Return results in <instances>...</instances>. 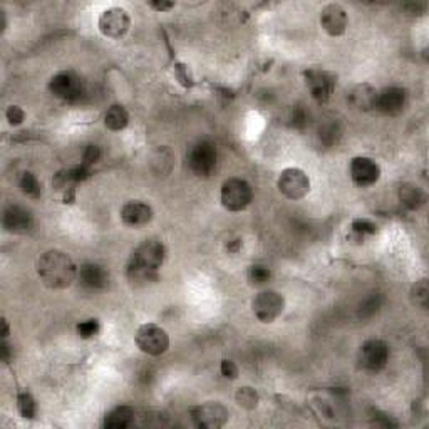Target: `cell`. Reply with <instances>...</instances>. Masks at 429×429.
<instances>
[{
    "instance_id": "9",
    "label": "cell",
    "mask_w": 429,
    "mask_h": 429,
    "mask_svg": "<svg viewBox=\"0 0 429 429\" xmlns=\"http://www.w3.org/2000/svg\"><path fill=\"white\" fill-rule=\"evenodd\" d=\"M191 418H193L195 424L198 428L204 429H218L223 428L228 423L230 412L223 406L222 403L216 401H208V403L200 404V406L193 408L191 411Z\"/></svg>"
},
{
    "instance_id": "3",
    "label": "cell",
    "mask_w": 429,
    "mask_h": 429,
    "mask_svg": "<svg viewBox=\"0 0 429 429\" xmlns=\"http://www.w3.org/2000/svg\"><path fill=\"white\" fill-rule=\"evenodd\" d=\"M220 200L228 211H243L254 200L250 183L242 178H230L222 184Z\"/></svg>"
},
{
    "instance_id": "27",
    "label": "cell",
    "mask_w": 429,
    "mask_h": 429,
    "mask_svg": "<svg viewBox=\"0 0 429 429\" xmlns=\"http://www.w3.org/2000/svg\"><path fill=\"white\" fill-rule=\"evenodd\" d=\"M17 411L26 419H32L37 414V404L29 392H19L17 394Z\"/></svg>"
},
{
    "instance_id": "28",
    "label": "cell",
    "mask_w": 429,
    "mask_h": 429,
    "mask_svg": "<svg viewBox=\"0 0 429 429\" xmlns=\"http://www.w3.org/2000/svg\"><path fill=\"white\" fill-rule=\"evenodd\" d=\"M351 231H352V235L356 236V238L364 240V236L374 235L376 231H378V227H376L374 223L371 222V220L358 218L351 223Z\"/></svg>"
},
{
    "instance_id": "16",
    "label": "cell",
    "mask_w": 429,
    "mask_h": 429,
    "mask_svg": "<svg viewBox=\"0 0 429 429\" xmlns=\"http://www.w3.org/2000/svg\"><path fill=\"white\" fill-rule=\"evenodd\" d=\"M408 94L403 87L391 86L378 92V101H376V110L386 116H396L403 113L406 106Z\"/></svg>"
},
{
    "instance_id": "1",
    "label": "cell",
    "mask_w": 429,
    "mask_h": 429,
    "mask_svg": "<svg viewBox=\"0 0 429 429\" xmlns=\"http://www.w3.org/2000/svg\"><path fill=\"white\" fill-rule=\"evenodd\" d=\"M166 248L158 240H146L131 255L126 267V275L134 286H146L158 279V270L161 268Z\"/></svg>"
},
{
    "instance_id": "31",
    "label": "cell",
    "mask_w": 429,
    "mask_h": 429,
    "mask_svg": "<svg viewBox=\"0 0 429 429\" xmlns=\"http://www.w3.org/2000/svg\"><path fill=\"white\" fill-rule=\"evenodd\" d=\"M380 306H383V297L378 295V294L369 297L366 302L360 306V315L369 317V315L376 314V312H378L380 308Z\"/></svg>"
},
{
    "instance_id": "10",
    "label": "cell",
    "mask_w": 429,
    "mask_h": 429,
    "mask_svg": "<svg viewBox=\"0 0 429 429\" xmlns=\"http://www.w3.org/2000/svg\"><path fill=\"white\" fill-rule=\"evenodd\" d=\"M389 362V347L384 340L371 339L366 340L359 349L360 367L369 372H379Z\"/></svg>"
},
{
    "instance_id": "38",
    "label": "cell",
    "mask_w": 429,
    "mask_h": 429,
    "mask_svg": "<svg viewBox=\"0 0 429 429\" xmlns=\"http://www.w3.org/2000/svg\"><path fill=\"white\" fill-rule=\"evenodd\" d=\"M240 247H242V240H231V242H228L227 250L231 252V254H235V252L240 250Z\"/></svg>"
},
{
    "instance_id": "20",
    "label": "cell",
    "mask_w": 429,
    "mask_h": 429,
    "mask_svg": "<svg viewBox=\"0 0 429 429\" xmlns=\"http://www.w3.org/2000/svg\"><path fill=\"white\" fill-rule=\"evenodd\" d=\"M134 423V409L131 406H116L104 416V428L126 429Z\"/></svg>"
},
{
    "instance_id": "4",
    "label": "cell",
    "mask_w": 429,
    "mask_h": 429,
    "mask_svg": "<svg viewBox=\"0 0 429 429\" xmlns=\"http://www.w3.org/2000/svg\"><path fill=\"white\" fill-rule=\"evenodd\" d=\"M136 346L148 356H161L170 347V335L161 326L156 324H143L136 331Z\"/></svg>"
},
{
    "instance_id": "35",
    "label": "cell",
    "mask_w": 429,
    "mask_h": 429,
    "mask_svg": "<svg viewBox=\"0 0 429 429\" xmlns=\"http://www.w3.org/2000/svg\"><path fill=\"white\" fill-rule=\"evenodd\" d=\"M292 124L295 128H304L307 124V111L304 106H295L294 113H292Z\"/></svg>"
},
{
    "instance_id": "12",
    "label": "cell",
    "mask_w": 429,
    "mask_h": 429,
    "mask_svg": "<svg viewBox=\"0 0 429 429\" xmlns=\"http://www.w3.org/2000/svg\"><path fill=\"white\" fill-rule=\"evenodd\" d=\"M352 182L360 188H369L380 178V166L369 156H356L349 166Z\"/></svg>"
},
{
    "instance_id": "5",
    "label": "cell",
    "mask_w": 429,
    "mask_h": 429,
    "mask_svg": "<svg viewBox=\"0 0 429 429\" xmlns=\"http://www.w3.org/2000/svg\"><path fill=\"white\" fill-rule=\"evenodd\" d=\"M49 89L55 98L67 103L81 101L82 96L86 94L84 81L72 71H62L59 72V74H55L54 78L51 79Z\"/></svg>"
},
{
    "instance_id": "32",
    "label": "cell",
    "mask_w": 429,
    "mask_h": 429,
    "mask_svg": "<svg viewBox=\"0 0 429 429\" xmlns=\"http://www.w3.org/2000/svg\"><path fill=\"white\" fill-rule=\"evenodd\" d=\"M6 118H7V121H9V124H12V126H19V124H22L24 119H26V113H24V110L21 106H15V104H12V106L7 107Z\"/></svg>"
},
{
    "instance_id": "13",
    "label": "cell",
    "mask_w": 429,
    "mask_h": 429,
    "mask_svg": "<svg viewBox=\"0 0 429 429\" xmlns=\"http://www.w3.org/2000/svg\"><path fill=\"white\" fill-rule=\"evenodd\" d=\"M320 26L331 37H340L346 34L349 26L347 12L339 3H329L320 10Z\"/></svg>"
},
{
    "instance_id": "18",
    "label": "cell",
    "mask_w": 429,
    "mask_h": 429,
    "mask_svg": "<svg viewBox=\"0 0 429 429\" xmlns=\"http://www.w3.org/2000/svg\"><path fill=\"white\" fill-rule=\"evenodd\" d=\"M153 208L143 202H128L121 208V220L128 227H144L153 220Z\"/></svg>"
},
{
    "instance_id": "17",
    "label": "cell",
    "mask_w": 429,
    "mask_h": 429,
    "mask_svg": "<svg viewBox=\"0 0 429 429\" xmlns=\"http://www.w3.org/2000/svg\"><path fill=\"white\" fill-rule=\"evenodd\" d=\"M3 228L10 234H27L30 230L32 225H34V218H32L30 211L26 210V208L19 207V204H12V207L6 208L3 211V218H2Z\"/></svg>"
},
{
    "instance_id": "22",
    "label": "cell",
    "mask_w": 429,
    "mask_h": 429,
    "mask_svg": "<svg viewBox=\"0 0 429 429\" xmlns=\"http://www.w3.org/2000/svg\"><path fill=\"white\" fill-rule=\"evenodd\" d=\"M130 124V113L126 111V107L114 104L104 114V126L111 131H123L126 130V126Z\"/></svg>"
},
{
    "instance_id": "25",
    "label": "cell",
    "mask_w": 429,
    "mask_h": 429,
    "mask_svg": "<svg viewBox=\"0 0 429 429\" xmlns=\"http://www.w3.org/2000/svg\"><path fill=\"white\" fill-rule=\"evenodd\" d=\"M340 136H342V130H340L338 121L324 123L319 130L320 143L326 144V146H334V144H338Z\"/></svg>"
},
{
    "instance_id": "37",
    "label": "cell",
    "mask_w": 429,
    "mask_h": 429,
    "mask_svg": "<svg viewBox=\"0 0 429 429\" xmlns=\"http://www.w3.org/2000/svg\"><path fill=\"white\" fill-rule=\"evenodd\" d=\"M10 354H12L10 346H9V344H7V340L3 339L2 344H0V358H2L3 362H9Z\"/></svg>"
},
{
    "instance_id": "11",
    "label": "cell",
    "mask_w": 429,
    "mask_h": 429,
    "mask_svg": "<svg viewBox=\"0 0 429 429\" xmlns=\"http://www.w3.org/2000/svg\"><path fill=\"white\" fill-rule=\"evenodd\" d=\"M216 150L211 143L200 141L188 153V166L196 176H210L216 168Z\"/></svg>"
},
{
    "instance_id": "15",
    "label": "cell",
    "mask_w": 429,
    "mask_h": 429,
    "mask_svg": "<svg viewBox=\"0 0 429 429\" xmlns=\"http://www.w3.org/2000/svg\"><path fill=\"white\" fill-rule=\"evenodd\" d=\"M78 282L81 283V287L86 288V290L98 292L107 287V283H110V274H107L106 268L99 265V263L87 262L78 268Z\"/></svg>"
},
{
    "instance_id": "39",
    "label": "cell",
    "mask_w": 429,
    "mask_h": 429,
    "mask_svg": "<svg viewBox=\"0 0 429 429\" xmlns=\"http://www.w3.org/2000/svg\"><path fill=\"white\" fill-rule=\"evenodd\" d=\"M9 338V322L6 319H2V339Z\"/></svg>"
},
{
    "instance_id": "6",
    "label": "cell",
    "mask_w": 429,
    "mask_h": 429,
    "mask_svg": "<svg viewBox=\"0 0 429 429\" xmlns=\"http://www.w3.org/2000/svg\"><path fill=\"white\" fill-rule=\"evenodd\" d=\"M286 299L275 290H263L252 300V310L260 322L270 324L283 314Z\"/></svg>"
},
{
    "instance_id": "33",
    "label": "cell",
    "mask_w": 429,
    "mask_h": 429,
    "mask_svg": "<svg viewBox=\"0 0 429 429\" xmlns=\"http://www.w3.org/2000/svg\"><path fill=\"white\" fill-rule=\"evenodd\" d=\"M99 158H101V150H99L98 146H94V144H91V146H87L86 150H84L82 164H86V166L91 168L92 164L99 161Z\"/></svg>"
},
{
    "instance_id": "21",
    "label": "cell",
    "mask_w": 429,
    "mask_h": 429,
    "mask_svg": "<svg viewBox=\"0 0 429 429\" xmlns=\"http://www.w3.org/2000/svg\"><path fill=\"white\" fill-rule=\"evenodd\" d=\"M399 202L409 210H418L426 202V195L421 190L418 184L404 183L399 188Z\"/></svg>"
},
{
    "instance_id": "36",
    "label": "cell",
    "mask_w": 429,
    "mask_h": 429,
    "mask_svg": "<svg viewBox=\"0 0 429 429\" xmlns=\"http://www.w3.org/2000/svg\"><path fill=\"white\" fill-rule=\"evenodd\" d=\"M148 6L156 12H168L175 7L173 2H166V0H155V2H150Z\"/></svg>"
},
{
    "instance_id": "14",
    "label": "cell",
    "mask_w": 429,
    "mask_h": 429,
    "mask_svg": "<svg viewBox=\"0 0 429 429\" xmlns=\"http://www.w3.org/2000/svg\"><path fill=\"white\" fill-rule=\"evenodd\" d=\"M306 81L308 89H310L312 98L317 103H327L331 99L335 86V79L331 72L320 69L306 71Z\"/></svg>"
},
{
    "instance_id": "23",
    "label": "cell",
    "mask_w": 429,
    "mask_h": 429,
    "mask_svg": "<svg viewBox=\"0 0 429 429\" xmlns=\"http://www.w3.org/2000/svg\"><path fill=\"white\" fill-rule=\"evenodd\" d=\"M19 188H21L24 195L30 196V198H39L42 193L41 182H39L37 176L30 173V171H24L21 175V178H19Z\"/></svg>"
},
{
    "instance_id": "7",
    "label": "cell",
    "mask_w": 429,
    "mask_h": 429,
    "mask_svg": "<svg viewBox=\"0 0 429 429\" xmlns=\"http://www.w3.org/2000/svg\"><path fill=\"white\" fill-rule=\"evenodd\" d=\"M279 191L288 200H300L310 191V178L300 168H287L277 180Z\"/></svg>"
},
{
    "instance_id": "19",
    "label": "cell",
    "mask_w": 429,
    "mask_h": 429,
    "mask_svg": "<svg viewBox=\"0 0 429 429\" xmlns=\"http://www.w3.org/2000/svg\"><path fill=\"white\" fill-rule=\"evenodd\" d=\"M349 103L359 111H372L376 110V101H378V91L371 84L360 82L356 84L347 96Z\"/></svg>"
},
{
    "instance_id": "8",
    "label": "cell",
    "mask_w": 429,
    "mask_h": 429,
    "mask_svg": "<svg viewBox=\"0 0 429 429\" xmlns=\"http://www.w3.org/2000/svg\"><path fill=\"white\" fill-rule=\"evenodd\" d=\"M98 27L104 37L121 39L128 34L131 27L130 14L123 7H110L99 15Z\"/></svg>"
},
{
    "instance_id": "26",
    "label": "cell",
    "mask_w": 429,
    "mask_h": 429,
    "mask_svg": "<svg viewBox=\"0 0 429 429\" xmlns=\"http://www.w3.org/2000/svg\"><path fill=\"white\" fill-rule=\"evenodd\" d=\"M411 300L416 307L428 308L429 304V286L426 279H421L411 288Z\"/></svg>"
},
{
    "instance_id": "29",
    "label": "cell",
    "mask_w": 429,
    "mask_h": 429,
    "mask_svg": "<svg viewBox=\"0 0 429 429\" xmlns=\"http://www.w3.org/2000/svg\"><path fill=\"white\" fill-rule=\"evenodd\" d=\"M248 282L252 286H265V283L270 280V268L265 265H252L248 268Z\"/></svg>"
},
{
    "instance_id": "24",
    "label": "cell",
    "mask_w": 429,
    "mask_h": 429,
    "mask_svg": "<svg viewBox=\"0 0 429 429\" xmlns=\"http://www.w3.org/2000/svg\"><path fill=\"white\" fill-rule=\"evenodd\" d=\"M235 401L238 403V406H242L243 409H248V411H252V409H255L256 406H259L260 396L254 387L243 386V387L236 389Z\"/></svg>"
},
{
    "instance_id": "30",
    "label": "cell",
    "mask_w": 429,
    "mask_h": 429,
    "mask_svg": "<svg viewBox=\"0 0 429 429\" xmlns=\"http://www.w3.org/2000/svg\"><path fill=\"white\" fill-rule=\"evenodd\" d=\"M99 329H101V326H99V320L87 319V320H82V322H79L78 326H76V332H78V335L81 339H91V338H94V335H98Z\"/></svg>"
},
{
    "instance_id": "34",
    "label": "cell",
    "mask_w": 429,
    "mask_h": 429,
    "mask_svg": "<svg viewBox=\"0 0 429 429\" xmlns=\"http://www.w3.org/2000/svg\"><path fill=\"white\" fill-rule=\"evenodd\" d=\"M220 372H222L223 378L227 379H236L238 378V367H236V364L234 360L230 359H223L222 360V366H220Z\"/></svg>"
},
{
    "instance_id": "2",
    "label": "cell",
    "mask_w": 429,
    "mask_h": 429,
    "mask_svg": "<svg viewBox=\"0 0 429 429\" xmlns=\"http://www.w3.org/2000/svg\"><path fill=\"white\" fill-rule=\"evenodd\" d=\"M78 268L69 254L62 250H47L37 260V275L52 290H62L78 280Z\"/></svg>"
}]
</instances>
